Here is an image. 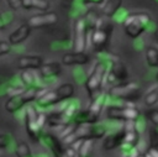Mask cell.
<instances>
[{"instance_id": "1", "label": "cell", "mask_w": 158, "mask_h": 157, "mask_svg": "<svg viewBox=\"0 0 158 157\" xmlns=\"http://www.w3.org/2000/svg\"><path fill=\"white\" fill-rule=\"evenodd\" d=\"M73 95H74V85L72 83H64L57 87L56 89L47 90L43 95H41L36 100V105L42 109L52 108L62 101H67L72 99Z\"/></svg>"}, {"instance_id": "2", "label": "cell", "mask_w": 158, "mask_h": 157, "mask_svg": "<svg viewBox=\"0 0 158 157\" xmlns=\"http://www.w3.org/2000/svg\"><path fill=\"white\" fill-rule=\"evenodd\" d=\"M151 20L152 19L148 12H144V11L132 12V14L126 15V17L122 21V27H123L125 33L130 38L136 40L143 32H146V30L148 28L151 23Z\"/></svg>"}, {"instance_id": "3", "label": "cell", "mask_w": 158, "mask_h": 157, "mask_svg": "<svg viewBox=\"0 0 158 157\" xmlns=\"http://www.w3.org/2000/svg\"><path fill=\"white\" fill-rule=\"evenodd\" d=\"M46 89V88H44ZM43 88L40 87H28L26 88L21 94L9 96V99L5 101V110L9 112H16L20 109H22L25 105H28L32 101H36L41 95L46 93Z\"/></svg>"}, {"instance_id": "4", "label": "cell", "mask_w": 158, "mask_h": 157, "mask_svg": "<svg viewBox=\"0 0 158 157\" xmlns=\"http://www.w3.org/2000/svg\"><path fill=\"white\" fill-rule=\"evenodd\" d=\"M107 69H109V64L102 61H98L94 64L93 70L86 77L84 83V87L89 93V95H93L94 93L100 90L101 87L105 84V77H106Z\"/></svg>"}, {"instance_id": "5", "label": "cell", "mask_w": 158, "mask_h": 157, "mask_svg": "<svg viewBox=\"0 0 158 157\" xmlns=\"http://www.w3.org/2000/svg\"><path fill=\"white\" fill-rule=\"evenodd\" d=\"M109 99L122 100L131 103L135 98H139V87L136 82H122L117 85H114L107 91ZM136 100V99H135Z\"/></svg>"}, {"instance_id": "6", "label": "cell", "mask_w": 158, "mask_h": 157, "mask_svg": "<svg viewBox=\"0 0 158 157\" xmlns=\"http://www.w3.org/2000/svg\"><path fill=\"white\" fill-rule=\"evenodd\" d=\"M88 26L86 22L83 17L75 19V21L73 22V48L74 51H84L86 48V43H88V37H86V32H88Z\"/></svg>"}, {"instance_id": "7", "label": "cell", "mask_w": 158, "mask_h": 157, "mask_svg": "<svg viewBox=\"0 0 158 157\" xmlns=\"http://www.w3.org/2000/svg\"><path fill=\"white\" fill-rule=\"evenodd\" d=\"M37 109L33 105H27L25 109V127L28 137L33 141L40 140V127L37 125Z\"/></svg>"}, {"instance_id": "8", "label": "cell", "mask_w": 158, "mask_h": 157, "mask_svg": "<svg viewBox=\"0 0 158 157\" xmlns=\"http://www.w3.org/2000/svg\"><path fill=\"white\" fill-rule=\"evenodd\" d=\"M111 30H112L111 27H106V26H99V27H95L94 30H91L89 40L96 52L104 51V47L106 46V43L110 38Z\"/></svg>"}, {"instance_id": "9", "label": "cell", "mask_w": 158, "mask_h": 157, "mask_svg": "<svg viewBox=\"0 0 158 157\" xmlns=\"http://www.w3.org/2000/svg\"><path fill=\"white\" fill-rule=\"evenodd\" d=\"M128 77V72H127V68L126 66L121 62V61H115L112 63L109 64V69H107V73H106V77H105V83H115V82H126Z\"/></svg>"}, {"instance_id": "10", "label": "cell", "mask_w": 158, "mask_h": 157, "mask_svg": "<svg viewBox=\"0 0 158 157\" xmlns=\"http://www.w3.org/2000/svg\"><path fill=\"white\" fill-rule=\"evenodd\" d=\"M57 21H58V15L54 11H42L40 14L32 15L27 20V23L31 26V28H40V27L54 25L57 23Z\"/></svg>"}, {"instance_id": "11", "label": "cell", "mask_w": 158, "mask_h": 157, "mask_svg": "<svg viewBox=\"0 0 158 157\" xmlns=\"http://www.w3.org/2000/svg\"><path fill=\"white\" fill-rule=\"evenodd\" d=\"M89 54H86L84 51L68 52L62 56V63L64 66H84L89 62Z\"/></svg>"}, {"instance_id": "12", "label": "cell", "mask_w": 158, "mask_h": 157, "mask_svg": "<svg viewBox=\"0 0 158 157\" xmlns=\"http://www.w3.org/2000/svg\"><path fill=\"white\" fill-rule=\"evenodd\" d=\"M31 30H32V28H31V26H30L27 22L21 23L15 31H12V32L9 35L7 41H9L11 45H14V46L20 45V43L25 42V41L28 38V36H30V33H31Z\"/></svg>"}, {"instance_id": "13", "label": "cell", "mask_w": 158, "mask_h": 157, "mask_svg": "<svg viewBox=\"0 0 158 157\" xmlns=\"http://www.w3.org/2000/svg\"><path fill=\"white\" fill-rule=\"evenodd\" d=\"M44 64L43 58L41 56H33V54H27L22 56L17 61V67L20 69H35L38 70Z\"/></svg>"}, {"instance_id": "14", "label": "cell", "mask_w": 158, "mask_h": 157, "mask_svg": "<svg viewBox=\"0 0 158 157\" xmlns=\"http://www.w3.org/2000/svg\"><path fill=\"white\" fill-rule=\"evenodd\" d=\"M123 136H125V130L121 129V130H117V131H114L109 135H106L104 137V142H102V147L107 151L110 150H115L120 146L123 145Z\"/></svg>"}, {"instance_id": "15", "label": "cell", "mask_w": 158, "mask_h": 157, "mask_svg": "<svg viewBox=\"0 0 158 157\" xmlns=\"http://www.w3.org/2000/svg\"><path fill=\"white\" fill-rule=\"evenodd\" d=\"M38 73L42 79L56 78L62 73V66L58 62H48V63H44L38 69Z\"/></svg>"}, {"instance_id": "16", "label": "cell", "mask_w": 158, "mask_h": 157, "mask_svg": "<svg viewBox=\"0 0 158 157\" xmlns=\"http://www.w3.org/2000/svg\"><path fill=\"white\" fill-rule=\"evenodd\" d=\"M42 138H43V143L53 152V155L56 157H60L64 153L65 150H63V146L58 140L59 137H56V136H53L51 134H46V135L42 136Z\"/></svg>"}, {"instance_id": "17", "label": "cell", "mask_w": 158, "mask_h": 157, "mask_svg": "<svg viewBox=\"0 0 158 157\" xmlns=\"http://www.w3.org/2000/svg\"><path fill=\"white\" fill-rule=\"evenodd\" d=\"M98 116H95L89 109L86 110H79L75 116L72 119L70 122L75 124V125H85V124H95L98 122Z\"/></svg>"}, {"instance_id": "18", "label": "cell", "mask_w": 158, "mask_h": 157, "mask_svg": "<svg viewBox=\"0 0 158 157\" xmlns=\"http://www.w3.org/2000/svg\"><path fill=\"white\" fill-rule=\"evenodd\" d=\"M80 110V103L78 99H69L62 111V116L65 122L72 121V119L75 116V114Z\"/></svg>"}, {"instance_id": "19", "label": "cell", "mask_w": 158, "mask_h": 157, "mask_svg": "<svg viewBox=\"0 0 158 157\" xmlns=\"http://www.w3.org/2000/svg\"><path fill=\"white\" fill-rule=\"evenodd\" d=\"M122 6V0H105L101 6V14L105 17H114Z\"/></svg>"}, {"instance_id": "20", "label": "cell", "mask_w": 158, "mask_h": 157, "mask_svg": "<svg viewBox=\"0 0 158 157\" xmlns=\"http://www.w3.org/2000/svg\"><path fill=\"white\" fill-rule=\"evenodd\" d=\"M107 99H109L107 93H101V94H99L98 96H95V98L91 100V104H90V106H89L88 109H89L95 116L99 117V116L101 115L102 110H104V106H105Z\"/></svg>"}, {"instance_id": "21", "label": "cell", "mask_w": 158, "mask_h": 157, "mask_svg": "<svg viewBox=\"0 0 158 157\" xmlns=\"http://www.w3.org/2000/svg\"><path fill=\"white\" fill-rule=\"evenodd\" d=\"M20 78H21L22 85L28 88V87H36L37 85V80H38V78H41V75L38 73V70L23 69L21 72V74H20Z\"/></svg>"}, {"instance_id": "22", "label": "cell", "mask_w": 158, "mask_h": 157, "mask_svg": "<svg viewBox=\"0 0 158 157\" xmlns=\"http://www.w3.org/2000/svg\"><path fill=\"white\" fill-rule=\"evenodd\" d=\"M49 1L48 0H20V7H23L25 10H41V11H48L49 10Z\"/></svg>"}, {"instance_id": "23", "label": "cell", "mask_w": 158, "mask_h": 157, "mask_svg": "<svg viewBox=\"0 0 158 157\" xmlns=\"http://www.w3.org/2000/svg\"><path fill=\"white\" fill-rule=\"evenodd\" d=\"M146 62L151 68H158V47L148 46L144 51Z\"/></svg>"}, {"instance_id": "24", "label": "cell", "mask_w": 158, "mask_h": 157, "mask_svg": "<svg viewBox=\"0 0 158 157\" xmlns=\"http://www.w3.org/2000/svg\"><path fill=\"white\" fill-rule=\"evenodd\" d=\"M139 141H141V134H139L137 130L125 131V136H123V145H122V146L135 147V146H138Z\"/></svg>"}, {"instance_id": "25", "label": "cell", "mask_w": 158, "mask_h": 157, "mask_svg": "<svg viewBox=\"0 0 158 157\" xmlns=\"http://www.w3.org/2000/svg\"><path fill=\"white\" fill-rule=\"evenodd\" d=\"M93 148H94V140H90V138L83 140L79 150L77 151L78 157H91Z\"/></svg>"}, {"instance_id": "26", "label": "cell", "mask_w": 158, "mask_h": 157, "mask_svg": "<svg viewBox=\"0 0 158 157\" xmlns=\"http://www.w3.org/2000/svg\"><path fill=\"white\" fill-rule=\"evenodd\" d=\"M15 155L16 157H35L32 151H31V147L27 142L25 141H20L16 147H15Z\"/></svg>"}, {"instance_id": "27", "label": "cell", "mask_w": 158, "mask_h": 157, "mask_svg": "<svg viewBox=\"0 0 158 157\" xmlns=\"http://www.w3.org/2000/svg\"><path fill=\"white\" fill-rule=\"evenodd\" d=\"M143 103L147 106H154L158 103V88L154 90H149L143 96Z\"/></svg>"}, {"instance_id": "28", "label": "cell", "mask_w": 158, "mask_h": 157, "mask_svg": "<svg viewBox=\"0 0 158 157\" xmlns=\"http://www.w3.org/2000/svg\"><path fill=\"white\" fill-rule=\"evenodd\" d=\"M148 137H149V146L158 147V126H154L149 130Z\"/></svg>"}, {"instance_id": "29", "label": "cell", "mask_w": 158, "mask_h": 157, "mask_svg": "<svg viewBox=\"0 0 158 157\" xmlns=\"http://www.w3.org/2000/svg\"><path fill=\"white\" fill-rule=\"evenodd\" d=\"M147 117L151 120V122L154 126H158V109H151L147 112Z\"/></svg>"}, {"instance_id": "30", "label": "cell", "mask_w": 158, "mask_h": 157, "mask_svg": "<svg viewBox=\"0 0 158 157\" xmlns=\"http://www.w3.org/2000/svg\"><path fill=\"white\" fill-rule=\"evenodd\" d=\"M11 43L9 41H0V56H5L11 51Z\"/></svg>"}, {"instance_id": "31", "label": "cell", "mask_w": 158, "mask_h": 157, "mask_svg": "<svg viewBox=\"0 0 158 157\" xmlns=\"http://www.w3.org/2000/svg\"><path fill=\"white\" fill-rule=\"evenodd\" d=\"M47 119H48V116L46 115V112H43V111H38V114H37V125H38L40 130L43 129L44 124L47 122Z\"/></svg>"}, {"instance_id": "32", "label": "cell", "mask_w": 158, "mask_h": 157, "mask_svg": "<svg viewBox=\"0 0 158 157\" xmlns=\"http://www.w3.org/2000/svg\"><path fill=\"white\" fill-rule=\"evenodd\" d=\"M143 153L146 155V157H158V147L149 146Z\"/></svg>"}, {"instance_id": "33", "label": "cell", "mask_w": 158, "mask_h": 157, "mask_svg": "<svg viewBox=\"0 0 158 157\" xmlns=\"http://www.w3.org/2000/svg\"><path fill=\"white\" fill-rule=\"evenodd\" d=\"M9 142H10L9 136H6V135H0V150L7 147V146H9Z\"/></svg>"}, {"instance_id": "34", "label": "cell", "mask_w": 158, "mask_h": 157, "mask_svg": "<svg viewBox=\"0 0 158 157\" xmlns=\"http://www.w3.org/2000/svg\"><path fill=\"white\" fill-rule=\"evenodd\" d=\"M9 23H10V22H6V19L4 20V14H1V12H0V31H1V30H4Z\"/></svg>"}, {"instance_id": "35", "label": "cell", "mask_w": 158, "mask_h": 157, "mask_svg": "<svg viewBox=\"0 0 158 157\" xmlns=\"http://www.w3.org/2000/svg\"><path fill=\"white\" fill-rule=\"evenodd\" d=\"M105 0H81V2L83 4H89V5H94V4H96V5H99V4H102Z\"/></svg>"}, {"instance_id": "36", "label": "cell", "mask_w": 158, "mask_h": 157, "mask_svg": "<svg viewBox=\"0 0 158 157\" xmlns=\"http://www.w3.org/2000/svg\"><path fill=\"white\" fill-rule=\"evenodd\" d=\"M153 37H154V40L158 42V30H156V31H154V33H153Z\"/></svg>"}, {"instance_id": "37", "label": "cell", "mask_w": 158, "mask_h": 157, "mask_svg": "<svg viewBox=\"0 0 158 157\" xmlns=\"http://www.w3.org/2000/svg\"><path fill=\"white\" fill-rule=\"evenodd\" d=\"M60 157H68V156H67V153H65V151H64V153H63Z\"/></svg>"}, {"instance_id": "38", "label": "cell", "mask_w": 158, "mask_h": 157, "mask_svg": "<svg viewBox=\"0 0 158 157\" xmlns=\"http://www.w3.org/2000/svg\"><path fill=\"white\" fill-rule=\"evenodd\" d=\"M138 157H146V155H144V153H141V155H139Z\"/></svg>"}]
</instances>
